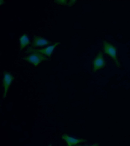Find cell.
<instances>
[{"label": "cell", "mask_w": 130, "mask_h": 146, "mask_svg": "<svg viewBox=\"0 0 130 146\" xmlns=\"http://www.w3.org/2000/svg\"><path fill=\"white\" fill-rule=\"evenodd\" d=\"M24 60L36 66L44 61L48 60V58L39 52L32 53L29 55L23 58Z\"/></svg>", "instance_id": "cell-1"}, {"label": "cell", "mask_w": 130, "mask_h": 146, "mask_svg": "<svg viewBox=\"0 0 130 146\" xmlns=\"http://www.w3.org/2000/svg\"><path fill=\"white\" fill-rule=\"evenodd\" d=\"M103 45L104 52L111 57L114 60L116 66L119 67L120 65L117 58L116 48L106 41H103Z\"/></svg>", "instance_id": "cell-2"}, {"label": "cell", "mask_w": 130, "mask_h": 146, "mask_svg": "<svg viewBox=\"0 0 130 146\" xmlns=\"http://www.w3.org/2000/svg\"><path fill=\"white\" fill-rule=\"evenodd\" d=\"M60 43L59 42H56L52 45L41 49H36L32 47H29L27 48L25 53H28L39 52L50 57L55 48Z\"/></svg>", "instance_id": "cell-3"}, {"label": "cell", "mask_w": 130, "mask_h": 146, "mask_svg": "<svg viewBox=\"0 0 130 146\" xmlns=\"http://www.w3.org/2000/svg\"><path fill=\"white\" fill-rule=\"evenodd\" d=\"M14 79V77L10 73L6 71L3 72L2 83L4 89V97L6 96L10 86Z\"/></svg>", "instance_id": "cell-4"}, {"label": "cell", "mask_w": 130, "mask_h": 146, "mask_svg": "<svg viewBox=\"0 0 130 146\" xmlns=\"http://www.w3.org/2000/svg\"><path fill=\"white\" fill-rule=\"evenodd\" d=\"M105 65L106 62L103 58V54L100 52L98 54L93 61V71L95 72L103 68Z\"/></svg>", "instance_id": "cell-5"}, {"label": "cell", "mask_w": 130, "mask_h": 146, "mask_svg": "<svg viewBox=\"0 0 130 146\" xmlns=\"http://www.w3.org/2000/svg\"><path fill=\"white\" fill-rule=\"evenodd\" d=\"M51 42L48 40L39 36H34L31 46L33 47L42 46L50 44Z\"/></svg>", "instance_id": "cell-6"}, {"label": "cell", "mask_w": 130, "mask_h": 146, "mask_svg": "<svg viewBox=\"0 0 130 146\" xmlns=\"http://www.w3.org/2000/svg\"><path fill=\"white\" fill-rule=\"evenodd\" d=\"M62 138L65 141L68 145L69 146L75 145L86 141L84 139H76L65 134L62 136Z\"/></svg>", "instance_id": "cell-7"}, {"label": "cell", "mask_w": 130, "mask_h": 146, "mask_svg": "<svg viewBox=\"0 0 130 146\" xmlns=\"http://www.w3.org/2000/svg\"><path fill=\"white\" fill-rule=\"evenodd\" d=\"M20 49L21 50H23L30 43L29 39L26 34H24L21 36L19 39Z\"/></svg>", "instance_id": "cell-8"}, {"label": "cell", "mask_w": 130, "mask_h": 146, "mask_svg": "<svg viewBox=\"0 0 130 146\" xmlns=\"http://www.w3.org/2000/svg\"><path fill=\"white\" fill-rule=\"evenodd\" d=\"M55 1L58 4L64 5L66 4L67 1L66 0H57Z\"/></svg>", "instance_id": "cell-9"}, {"label": "cell", "mask_w": 130, "mask_h": 146, "mask_svg": "<svg viewBox=\"0 0 130 146\" xmlns=\"http://www.w3.org/2000/svg\"><path fill=\"white\" fill-rule=\"evenodd\" d=\"M75 1H70L69 2L68 5V6H72V5L74 4V3H75Z\"/></svg>", "instance_id": "cell-10"}]
</instances>
